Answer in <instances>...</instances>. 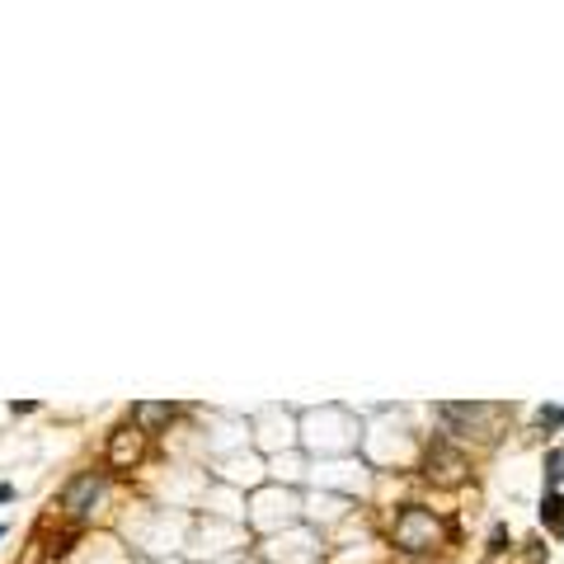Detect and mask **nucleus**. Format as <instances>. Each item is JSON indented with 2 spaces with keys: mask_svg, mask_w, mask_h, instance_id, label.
<instances>
[{
  "mask_svg": "<svg viewBox=\"0 0 564 564\" xmlns=\"http://www.w3.org/2000/svg\"><path fill=\"white\" fill-rule=\"evenodd\" d=\"M141 451H146V433L137 428V423H122V428L108 433V451H104V461L114 466V470H132L141 461Z\"/></svg>",
  "mask_w": 564,
  "mask_h": 564,
  "instance_id": "nucleus-5",
  "label": "nucleus"
},
{
  "mask_svg": "<svg viewBox=\"0 0 564 564\" xmlns=\"http://www.w3.org/2000/svg\"><path fill=\"white\" fill-rule=\"evenodd\" d=\"M531 433L560 437L564 433V404H537V414H531Z\"/></svg>",
  "mask_w": 564,
  "mask_h": 564,
  "instance_id": "nucleus-8",
  "label": "nucleus"
},
{
  "mask_svg": "<svg viewBox=\"0 0 564 564\" xmlns=\"http://www.w3.org/2000/svg\"><path fill=\"white\" fill-rule=\"evenodd\" d=\"M541 484H545V494L564 490V447H545V457H541Z\"/></svg>",
  "mask_w": 564,
  "mask_h": 564,
  "instance_id": "nucleus-9",
  "label": "nucleus"
},
{
  "mask_svg": "<svg viewBox=\"0 0 564 564\" xmlns=\"http://www.w3.org/2000/svg\"><path fill=\"white\" fill-rule=\"evenodd\" d=\"M537 522H541L545 537H564V490H555V494H545V490H541Z\"/></svg>",
  "mask_w": 564,
  "mask_h": 564,
  "instance_id": "nucleus-7",
  "label": "nucleus"
},
{
  "mask_svg": "<svg viewBox=\"0 0 564 564\" xmlns=\"http://www.w3.org/2000/svg\"><path fill=\"white\" fill-rule=\"evenodd\" d=\"M104 494H108V470H75V475L61 484V494H57V508L61 517H71V522H81V517L94 513V504H104Z\"/></svg>",
  "mask_w": 564,
  "mask_h": 564,
  "instance_id": "nucleus-4",
  "label": "nucleus"
},
{
  "mask_svg": "<svg viewBox=\"0 0 564 564\" xmlns=\"http://www.w3.org/2000/svg\"><path fill=\"white\" fill-rule=\"evenodd\" d=\"M5 531H10V527H5V522H0V541H5Z\"/></svg>",
  "mask_w": 564,
  "mask_h": 564,
  "instance_id": "nucleus-13",
  "label": "nucleus"
},
{
  "mask_svg": "<svg viewBox=\"0 0 564 564\" xmlns=\"http://www.w3.org/2000/svg\"><path fill=\"white\" fill-rule=\"evenodd\" d=\"M433 419L443 423V437H451L457 447H490L504 437V423H513L508 404H490V400H443L433 404Z\"/></svg>",
  "mask_w": 564,
  "mask_h": 564,
  "instance_id": "nucleus-1",
  "label": "nucleus"
},
{
  "mask_svg": "<svg viewBox=\"0 0 564 564\" xmlns=\"http://www.w3.org/2000/svg\"><path fill=\"white\" fill-rule=\"evenodd\" d=\"M423 480H428L433 490H461L470 480V451L443 433L428 437V447H423Z\"/></svg>",
  "mask_w": 564,
  "mask_h": 564,
  "instance_id": "nucleus-3",
  "label": "nucleus"
},
{
  "mask_svg": "<svg viewBox=\"0 0 564 564\" xmlns=\"http://www.w3.org/2000/svg\"><path fill=\"white\" fill-rule=\"evenodd\" d=\"M5 504H14V484L0 480V508H5Z\"/></svg>",
  "mask_w": 564,
  "mask_h": 564,
  "instance_id": "nucleus-12",
  "label": "nucleus"
},
{
  "mask_svg": "<svg viewBox=\"0 0 564 564\" xmlns=\"http://www.w3.org/2000/svg\"><path fill=\"white\" fill-rule=\"evenodd\" d=\"M169 419H175V404H169V400H141V404H132V423L146 437L161 428V423H169Z\"/></svg>",
  "mask_w": 564,
  "mask_h": 564,
  "instance_id": "nucleus-6",
  "label": "nucleus"
},
{
  "mask_svg": "<svg viewBox=\"0 0 564 564\" xmlns=\"http://www.w3.org/2000/svg\"><path fill=\"white\" fill-rule=\"evenodd\" d=\"M517 545H513V531L508 522H494L490 527V541H484V560H498V555H513Z\"/></svg>",
  "mask_w": 564,
  "mask_h": 564,
  "instance_id": "nucleus-10",
  "label": "nucleus"
},
{
  "mask_svg": "<svg viewBox=\"0 0 564 564\" xmlns=\"http://www.w3.org/2000/svg\"><path fill=\"white\" fill-rule=\"evenodd\" d=\"M447 537H451V527L423 504H400L396 517H390V545L400 555H433L447 545Z\"/></svg>",
  "mask_w": 564,
  "mask_h": 564,
  "instance_id": "nucleus-2",
  "label": "nucleus"
},
{
  "mask_svg": "<svg viewBox=\"0 0 564 564\" xmlns=\"http://www.w3.org/2000/svg\"><path fill=\"white\" fill-rule=\"evenodd\" d=\"M508 560H513V564H545V560H551V551H545V541H541V537H531V541L517 545Z\"/></svg>",
  "mask_w": 564,
  "mask_h": 564,
  "instance_id": "nucleus-11",
  "label": "nucleus"
}]
</instances>
